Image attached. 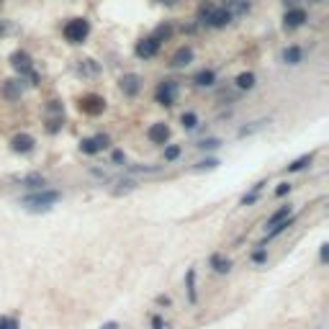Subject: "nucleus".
I'll return each mask as SVG.
<instances>
[{
  "instance_id": "29",
  "label": "nucleus",
  "mask_w": 329,
  "mask_h": 329,
  "mask_svg": "<svg viewBox=\"0 0 329 329\" xmlns=\"http://www.w3.org/2000/svg\"><path fill=\"white\" fill-rule=\"evenodd\" d=\"M196 147H198V149H216V147H221V139H203V142H198Z\"/></svg>"
},
{
  "instance_id": "32",
  "label": "nucleus",
  "mask_w": 329,
  "mask_h": 329,
  "mask_svg": "<svg viewBox=\"0 0 329 329\" xmlns=\"http://www.w3.org/2000/svg\"><path fill=\"white\" fill-rule=\"evenodd\" d=\"M267 121H255V126H245V129H239V137H247V134H252V131H257V129H262Z\"/></svg>"
},
{
  "instance_id": "21",
  "label": "nucleus",
  "mask_w": 329,
  "mask_h": 329,
  "mask_svg": "<svg viewBox=\"0 0 329 329\" xmlns=\"http://www.w3.org/2000/svg\"><path fill=\"white\" fill-rule=\"evenodd\" d=\"M21 93H23L21 80H8V82L3 85V98H8V100H18Z\"/></svg>"
},
{
  "instance_id": "6",
  "label": "nucleus",
  "mask_w": 329,
  "mask_h": 329,
  "mask_svg": "<svg viewBox=\"0 0 329 329\" xmlns=\"http://www.w3.org/2000/svg\"><path fill=\"white\" fill-rule=\"evenodd\" d=\"M78 108L82 113H87V116H100L103 111H106V100H103L100 95H95V93H87V95L80 98Z\"/></svg>"
},
{
  "instance_id": "41",
  "label": "nucleus",
  "mask_w": 329,
  "mask_h": 329,
  "mask_svg": "<svg viewBox=\"0 0 329 329\" xmlns=\"http://www.w3.org/2000/svg\"><path fill=\"white\" fill-rule=\"evenodd\" d=\"M327 252H329V245H322V262H327Z\"/></svg>"
},
{
  "instance_id": "28",
  "label": "nucleus",
  "mask_w": 329,
  "mask_h": 329,
  "mask_svg": "<svg viewBox=\"0 0 329 329\" xmlns=\"http://www.w3.org/2000/svg\"><path fill=\"white\" fill-rule=\"evenodd\" d=\"M265 260H267V249H265V247H257L255 252H252V262L260 265V262H265Z\"/></svg>"
},
{
  "instance_id": "34",
  "label": "nucleus",
  "mask_w": 329,
  "mask_h": 329,
  "mask_svg": "<svg viewBox=\"0 0 329 329\" xmlns=\"http://www.w3.org/2000/svg\"><path fill=\"white\" fill-rule=\"evenodd\" d=\"M80 72H87V75H95V72H98V67L93 65V59H85V62L80 65Z\"/></svg>"
},
{
  "instance_id": "18",
  "label": "nucleus",
  "mask_w": 329,
  "mask_h": 329,
  "mask_svg": "<svg viewBox=\"0 0 329 329\" xmlns=\"http://www.w3.org/2000/svg\"><path fill=\"white\" fill-rule=\"evenodd\" d=\"M291 211H293V206L291 203H286V206H280L278 211H273L270 216H267V221H265V229H273L275 224H280V221H286L288 216H291Z\"/></svg>"
},
{
  "instance_id": "26",
  "label": "nucleus",
  "mask_w": 329,
  "mask_h": 329,
  "mask_svg": "<svg viewBox=\"0 0 329 329\" xmlns=\"http://www.w3.org/2000/svg\"><path fill=\"white\" fill-rule=\"evenodd\" d=\"M180 144H164V162H175L177 157H180Z\"/></svg>"
},
{
  "instance_id": "36",
  "label": "nucleus",
  "mask_w": 329,
  "mask_h": 329,
  "mask_svg": "<svg viewBox=\"0 0 329 329\" xmlns=\"http://www.w3.org/2000/svg\"><path fill=\"white\" fill-rule=\"evenodd\" d=\"M152 329H167V324L162 322L160 314H155V317H152Z\"/></svg>"
},
{
  "instance_id": "40",
  "label": "nucleus",
  "mask_w": 329,
  "mask_h": 329,
  "mask_svg": "<svg viewBox=\"0 0 329 329\" xmlns=\"http://www.w3.org/2000/svg\"><path fill=\"white\" fill-rule=\"evenodd\" d=\"M283 3H286V5H288V8H296V5H298V3H304V0H283Z\"/></svg>"
},
{
  "instance_id": "17",
  "label": "nucleus",
  "mask_w": 329,
  "mask_h": 329,
  "mask_svg": "<svg viewBox=\"0 0 329 329\" xmlns=\"http://www.w3.org/2000/svg\"><path fill=\"white\" fill-rule=\"evenodd\" d=\"M185 291H188V301L196 306L198 304V283H196V267H188L185 273Z\"/></svg>"
},
{
  "instance_id": "24",
  "label": "nucleus",
  "mask_w": 329,
  "mask_h": 329,
  "mask_svg": "<svg viewBox=\"0 0 329 329\" xmlns=\"http://www.w3.org/2000/svg\"><path fill=\"white\" fill-rule=\"evenodd\" d=\"M311 160H314V155H304V157H298V160H293L288 167H286V172H301V170H306L309 164H311Z\"/></svg>"
},
{
  "instance_id": "33",
  "label": "nucleus",
  "mask_w": 329,
  "mask_h": 329,
  "mask_svg": "<svg viewBox=\"0 0 329 329\" xmlns=\"http://www.w3.org/2000/svg\"><path fill=\"white\" fill-rule=\"evenodd\" d=\"M291 190H293V185H291V183H280V185L275 188V196H278V198H283V196H288Z\"/></svg>"
},
{
  "instance_id": "22",
  "label": "nucleus",
  "mask_w": 329,
  "mask_h": 329,
  "mask_svg": "<svg viewBox=\"0 0 329 329\" xmlns=\"http://www.w3.org/2000/svg\"><path fill=\"white\" fill-rule=\"evenodd\" d=\"M23 188H28V190H41V188H47V177H44L41 172H31V175L23 177Z\"/></svg>"
},
{
  "instance_id": "16",
  "label": "nucleus",
  "mask_w": 329,
  "mask_h": 329,
  "mask_svg": "<svg viewBox=\"0 0 329 329\" xmlns=\"http://www.w3.org/2000/svg\"><path fill=\"white\" fill-rule=\"evenodd\" d=\"M193 59H196V52H193V47H180V49H177V52L172 54L170 65L180 70V67H188V65L193 62Z\"/></svg>"
},
{
  "instance_id": "31",
  "label": "nucleus",
  "mask_w": 329,
  "mask_h": 329,
  "mask_svg": "<svg viewBox=\"0 0 329 329\" xmlns=\"http://www.w3.org/2000/svg\"><path fill=\"white\" fill-rule=\"evenodd\" d=\"M170 34H172V26H160V28H157V34H155V39H157V41L170 39Z\"/></svg>"
},
{
  "instance_id": "27",
  "label": "nucleus",
  "mask_w": 329,
  "mask_h": 329,
  "mask_svg": "<svg viewBox=\"0 0 329 329\" xmlns=\"http://www.w3.org/2000/svg\"><path fill=\"white\" fill-rule=\"evenodd\" d=\"M160 170V164H131V167H129V172H134V175H137V172H157Z\"/></svg>"
},
{
  "instance_id": "23",
  "label": "nucleus",
  "mask_w": 329,
  "mask_h": 329,
  "mask_svg": "<svg viewBox=\"0 0 329 329\" xmlns=\"http://www.w3.org/2000/svg\"><path fill=\"white\" fill-rule=\"evenodd\" d=\"M180 124H183V129L185 131H193V129H198V113L196 111H185L183 116H180Z\"/></svg>"
},
{
  "instance_id": "35",
  "label": "nucleus",
  "mask_w": 329,
  "mask_h": 329,
  "mask_svg": "<svg viewBox=\"0 0 329 329\" xmlns=\"http://www.w3.org/2000/svg\"><path fill=\"white\" fill-rule=\"evenodd\" d=\"M216 164H219V160H203V162L196 164V170H214Z\"/></svg>"
},
{
  "instance_id": "20",
  "label": "nucleus",
  "mask_w": 329,
  "mask_h": 329,
  "mask_svg": "<svg viewBox=\"0 0 329 329\" xmlns=\"http://www.w3.org/2000/svg\"><path fill=\"white\" fill-rule=\"evenodd\" d=\"M234 85L239 87V90H252V87L257 85V75L255 72H239L237 80H234Z\"/></svg>"
},
{
  "instance_id": "42",
  "label": "nucleus",
  "mask_w": 329,
  "mask_h": 329,
  "mask_svg": "<svg viewBox=\"0 0 329 329\" xmlns=\"http://www.w3.org/2000/svg\"><path fill=\"white\" fill-rule=\"evenodd\" d=\"M162 5H177V0H160Z\"/></svg>"
},
{
  "instance_id": "2",
  "label": "nucleus",
  "mask_w": 329,
  "mask_h": 329,
  "mask_svg": "<svg viewBox=\"0 0 329 329\" xmlns=\"http://www.w3.org/2000/svg\"><path fill=\"white\" fill-rule=\"evenodd\" d=\"M59 198H62V193H59V190L41 188V190H34V193H28V196H23L21 206H26V208H52Z\"/></svg>"
},
{
  "instance_id": "11",
  "label": "nucleus",
  "mask_w": 329,
  "mask_h": 329,
  "mask_svg": "<svg viewBox=\"0 0 329 329\" xmlns=\"http://www.w3.org/2000/svg\"><path fill=\"white\" fill-rule=\"evenodd\" d=\"M10 67L18 75H31L34 72V62H31V57H28L26 52H13L10 54Z\"/></svg>"
},
{
  "instance_id": "1",
  "label": "nucleus",
  "mask_w": 329,
  "mask_h": 329,
  "mask_svg": "<svg viewBox=\"0 0 329 329\" xmlns=\"http://www.w3.org/2000/svg\"><path fill=\"white\" fill-rule=\"evenodd\" d=\"M198 21L208 28H227L234 18L229 10H224L221 5H201L198 10Z\"/></svg>"
},
{
  "instance_id": "8",
  "label": "nucleus",
  "mask_w": 329,
  "mask_h": 329,
  "mask_svg": "<svg viewBox=\"0 0 329 329\" xmlns=\"http://www.w3.org/2000/svg\"><path fill=\"white\" fill-rule=\"evenodd\" d=\"M118 87H121V93L126 95V98H134L139 90H142V78L137 72H126L121 80H118Z\"/></svg>"
},
{
  "instance_id": "9",
  "label": "nucleus",
  "mask_w": 329,
  "mask_h": 329,
  "mask_svg": "<svg viewBox=\"0 0 329 329\" xmlns=\"http://www.w3.org/2000/svg\"><path fill=\"white\" fill-rule=\"evenodd\" d=\"M160 47H162V41H157L155 36H147V39H142L137 44V49H134V52H137L139 59H152V57H157Z\"/></svg>"
},
{
  "instance_id": "30",
  "label": "nucleus",
  "mask_w": 329,
  "mask_h": 329,
  "mask_svg": "<svg viewBox=\"0 0 329 329\" xmlns=\"http://www.w3.org/2000/svg\"><path fill=\"white\" fill-rule=\"evenodd\" d=\"M0 329H18V322L13 317H0Z\"/></svg>"
},
{
  "instance_id": "15",
  "label": "nucleus",
  "mask_w": 329,
  "mask_h": 329,
  "mask_svg": "<svg viewBox=\"0 0 329 329\" xmlns=\"http://www.w3.org/2000/svg\"><path fill=\"white\" fill-rule=\"evenodd\" d=\"M221 8H224V10H229V13H232V18H239V16H245V13H249L252 0H224Z\"/></svg>"
},
{
  "instance_id": "37",
  "label": "nucleus",
  "mask_w": 329,
  "mask_h": 329,
  "mask_svg": "<svg viewBox=\"0 0 329 329\" xmlns=\"http://www.w3.org/2000/svg\"><path fill=\"white\" fill-rule=\"evenodd\" d=\"M113 162L116 164H126V155L121 152V149H116V152H113Z\"/></svg>"
},
{
  "instance_id": "25",
  "label": "nucleus",
  "mask_w": 329,
  "mask_h": 329,
  "mask_svg": "<svg viewBox=\"0 0 329 329\" xmlns=\"http://www.w3.org/2000/svg\"><path fill=\"white\" fill-rule=\"evenodd\" d=\"M262 185H265V183H257L255 188H252V190L247 193V196H242V201H239V203H242V206H252V203H255V201L260 198V190H262Z\"/></svg>"
},
{
  "instance_id": "3",
  "label": "nucleus",
  "mask_w": 329,
  "mask_h": 329,
  "mask_svg": "<svg viewBox=\"0 0 329 329\" xmlns=\"http://www.w3.org/2000/svg\"><path fill=\"white\" fill-rule=\"evenodd\" d=\"M177 95H180V85H177V80H162L155 87V103H160V106H167V108L175 106Z\"/></svg>"
},
{
  "instance_id": "5",
  "label": "nucleus",
  "mask_w": 329,
  "mask_h": 329,
  "mask_svg": "<svg viewBox=\"0 0 329 329\" xmlns=\"http://www.w3.org/2000/svg\"><path fill=\"white\" fill-rule=\"evenodd\" d=\"M306 21H309V13L301 5L288 8L286 13H283V28H286V31H296V28H301Z\"/></svg>"
},
{
  "instance_id": "13",
  "label": "nucleus",
  "mask_w": 329,
  "mask_h": 329,
  "mask_svg": "<svg viewBox=\"0 0 329 329\" xmlns=\"http://www.w3.org/2000/svg\"><path fill=\"white\" fill-rule=\"evenodd\" d=\"M36 139L31 137V134H16V137L10 139V149L13 152H18V155H28L34 149Z\"/></svg>"
},
{
  "instance_id": "12",
  "label": "nucleus",
  "mask_w": 329,
  "mask_h": 329,
  "mask_svg": "<svg viewBox=\"0 0 329 329\" xmlns=\"http://www.w3.org/2000/svg\"><path fill=\"white\" fill-rule=\"evenodd\" d=\"M304 57H306V52L298 47V44H288V47L280 52V62L296 67V65H301V62H304Z\"/></svg>"
},
{
  "instance_id": "7",
  "label": "nucleus",
  "mask_w": 329,
  "mask_h": 329,
  "mask_svg": "<svg viewBox=\"0 0 329 329\" xmlns=\"http://www.w3.org/2000/svg\"><path fill=\"white\" fill-rule=\"evenodd\" d=\"M108 144H111V139L106 134H95V137H87L80 142V152L82 155H98L103 149H108Z\"/></svg>"
},
{
  "instance_id": "4",
  "label": "nucleus",
  "mask_w": 329,
  "mask_h": 329,
  "mask_svg": "<svg viewBox=\"0 0 329 329\" xmlns=\"http://www.w3.org/2000/svg\"><path fill=\"white\" fill-rule=\"evenodd\" d=\"M62 34H65V39L70 44H82L87 39V34H90V23H87L85 18H72V21L65 23Z\"/></svg>"
},
{
  "instance_id": "19",
  "label": "nucleus",
  "mask_w": 329,
  "mask_h": 329,
  "mask_svg": "<svg viewBox=\"0 0 329 329\" xmlns=\"http://www.w3.org/2000/svg\"><path fill=\"white\" fill-rule=\"evenodd\" d=\"M193 82H196V87H214L216 85V72L214 70H201V72H196Z\"/></svg>"
},
{
  "instance_id": "39",
  "label": "nucleus",
  "mask_w": 329,
  "mask_h": 329,
  "mask_svg": "<svg viewBox=\"0 0 329 329\" xmlns=\"http://www.w3.org/2000/svg\"><path fill=\"white\" fill-rule=\"evenodd\" d=\"M100 329H121V327H118V322H108V324H103Z\"/></svg>"
},
{
  "instance_id": "38",
  "label": "nucleus",
  "mask_w": 329,
  "mask_h": 329,
  "mask_svg": "<svg viewBox=\"0 0 329 329\" xmlns=\"http://www.w3.org/2000/svg\"><path fill=\"white\" fill-rule=\"evenodd\" d=\"M157 304H160V306H170L172 298H170V296H157Z\"/></svg>"
},
{
  "instance_id": "10",
  "label": "nucleus",
  "mask_w": 329,
  "mask_h": 329,
  "mask_svg": "<svg viewBox=\"0 0 329 329\" xmlns=\"http://www.w3.org/2000/svg\"><path fill=\"white\" fill-rule=\"evenodd\" d=\"M147 139L152 142V144L164 147V144H167V139H170V126H167V124H162V121L152 124V126L147 129Z\"/></svg>"
},
{
  "instance_id": "14",
  "label": "nucleus",
  "mask_w": 329,
  "mask_h": 329,
  "mask_svg": "<svg viewBox=\"0 0 329 329\" xmlns=\"http://www.w3.org/2000/svg\"><path fill=\"white\" fill-rule=\"evenodd\" d=\"M208 267L219 275H227V273H232V260L224 255V252H214V255L208 257Z\"/></svg>"
}]
</instances>
